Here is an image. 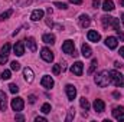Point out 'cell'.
I'll return each mask as SVG.
<instances>
[{"mask_svg": "<svg viewBox=\"0 0 124 122\" xmlns=\"http://www.w3.org/2000/svg\"><path fill=\"white\" fill-rule=\"evenodd\" d=\"M95 83L100 86V88H105L111 83V79H110V72L108 70H102L100 72L97 76H95Z\"/></svg>", "mask_w": 124, "mask_h": 122, "instance_id": "cell-1", "label": "cell"}, {"mask_svg": "<svg viewBox=\"0 0 124 122\" xmlns=\"http://www.w3.org/2000/svg\"><path fill=\"white\" fill-rule=\"evenodd\" d=\"M110 79H111V82H113L117 88L124 86V76L120 72H117V70H110Z\"/></svg>", "mask_w": 124, "mask_h": 122, "instance_id": "cell-2", "label": "cell"}, {"mask_svg": "<svg viewBox=\"0 0 124 122\" xmlns=\"http://www.w3.org/2000/svg\"><path fill=\"white\" fill-rule=\"evenodd\" d=\"M62 52L63 53H68V55H74L75 52V45L72 40H65L63 45H62Z\"/></svg>", "mask_w": 124, "mask_h": 122, "instance_id": "cell-3", "label": "cell"}, {"mask_svg": "<svg viewBox=\"0 0 124 122\" xmlns=\"http://www.w3.org/2000/svg\"><path fill=\"white\" fill-rule=\"evenodd\" d=\"M12 109L13 111H16V112H20L22 109H23V106H25V102H23V99L22 98H15V99H12Z\"/></svg>", "mask_w": 124, "mask_h": 122, "instance_id": "cell-4", "label": "cell"}, {"mask_svg": "<svg viewBox=\"0 0 124 122\" xmlns=\"http://www.w3.org/2000/svg\"><path fill=\"white\" fill-rule=\"evenodd\" d=\"M9 53H10V45L6 43V45L1 47V53H0V65H4V63L7 62Z\"/></svg>", "mask_w": 124, "mask_h": 122, "instance_id": "cell-5", "label": "cell"}, {"mask_svg": "<svg viewBox=\"0 0 124 122\" xmlns=\"http://www.w3.org/2000/svg\"><path fill=\"white\" fill-rule=\"evenodd\" d=\"M40 56H42V59L45 62H51L54 61V53H52V50L51 49H48V47H43L42 50H40Z\"/></svg>", "mask_w": 124, "mask_h": 122, "instance_id": "cell-6", "label": "cell"}, {"mask_svg": "<svg viewBox=\"0 0 124 122\" xmlns=\"http://www.w3.org/2000/svg\"><path fill=\"white\" fill-rule=\"evenodd\" d=\"M82 69H84L82 62H75V63L71 66V72H72L74 75H77V76H81V75H82Z\"/></svg>", "mask_w": 124, "mask_h": 122, "instance_id": "cell-7", "label": "cell"}, {"mask_svg": "<svg viewBox=\"0 0 124 122\" xmlns=\"http://www.w3.org/2000/svg\"><path fill=\"white\" fill-rule=\"evenodd\" d=\"M40 85H42L45 89H52V88H54V79H52L51 76L45 75V76L42 78V81H40Z\"/></svg>", "mask_w": 124, "mask_h": 122, "instance_id": "cell-8", "label": "cell"}, {"mask_svg": "<svg viewBox=\"0 0 124 122\" xmlns=\"http://www.w3.org/2000/svg\"><path fill=\"white\" fill-rule=\"evenodd\" d=\"M113 116L118 121H124V108L123 106H116L113 109Z\"/></svg>", "mask_w": 124, "mask_h": 122, "instance_id": "cell-9", "label": "cell"}, {"mask_svg": "<svg viewBox=\"0 0 124 122\" xmlns=\"http://www.w3.org/2000/svg\"><path fill=\"white\" fill-rule=\"evenodd\" d=\"M13 50H15L16 56H23V53H25V43L23 42H16Z\"/></svg>", "mask_w": 124, "mask_h": 122, "instance_id": "cell-10", "label": "cell"}, {"mask_svg": "<svg viewBox=\"0 0 124 122\" xmlns=\"http://www.w3.org/2000/svg\"><path fill=\"white\" fill-rule=\"evenodd\" d=\"M65 91H66V96H68L69 101H74V99H75V96H77V89H75L74 85H66V86H65Z\"/></svg>", "mask_w": 124, "mask_h": 122, "instance_id": "cell-11", "label": "cell"}, {"mask_svg": "<svg viewBox=\"0 0 124 122\" xmlns=\"http://www.w3.org/2000/svg\"><path fill=\"white\" fill-rule=\"evenodd\" d=\"M94 109H95V112L102 114V112L105 111V103H104V101H102V99H95V102H94Z\"/></svg>", "mask_w": 124, "mask_h": 122, "instance_id": "cell-12", "label": "cell"}, {"mask_svg": "<svg viewBox=\"0 0 124 122\" xmlns=\"http://www.w3.org/2000/svg\"><path fill=\"white\" fill-rule=\"evenodd\" d=\"M90 25H91L90 16H88V14H81V16H79V26L85 29V27H88Z\"/></svg>", "mask_w": 124, "mask_h": 122, "instance_id": "cell-13", "label": "cell"}, {"mask_svg": "<svg viewBox=\"0 0 124 122\" xmlns=\"http://www.w3.org/2000/svg\"><path fill=\"white\" fill-rule=\"evenodd\" d=\"M23 76H25V81L28 82V83H31V82H33V70H32L31 68H25L23 69Z\"/></svg>", "mask_w": 124, "mask_h": 122, "instance_id": "cell-14", "label": "cell"}, {"mask_svg": "<svg viewBox=\"0 0 124 122\" xmlns=\"http://www.w3.org/2000/svg\"><path fill=\"white\" fill-rule=\"evenodd\" d=\"M117 37H114V36H108L107 39H105V45H107V47H110V49H116L117 47Z\"/></svg>", "mask_w": 124, "mask_h": 122, "instance_id": "cell-15", "label": "cell"}, {"mask_svg": "<svg viewBox=\"0 0 124 122\" xmlns=\"http://www.w3.org/2000/svg\"><path fill=\"white\" fill-rule=\"evenodd\" d=\"M6 108H7V96L3 91H0V111L4 112Z\"/></svg>", "mask_w": 124, "mask_h": 122, "instance_id": "cell-16", "label": "cell"}, {"mask_svg": "<svg viewBox=\"0 0 124 122\" xmlns=\"http://www.w3.org/2000/svg\"><path fill=\"white\" fill-rule=\"evenodd\" d=\"M31 19L33 22H38V20H40V19H43V10H40V9H36V10H33L31 14Z\"/></svg>", "mask_w": 124, "mask_h": 122, "instance_id": "cell-17", "label": "cell"}, {"mask_svg": "<svg viewBox=\"0 0 124 122\" xmlns=\"http://www.w3.org/2000/svg\"><path fill=\"white\" fill-rule=\"evenodd\" d=\"M87 36H88V40H90V42H95V43H97V42H100V39H101L100 33H98L97 30H90Z\"/></svg>", "mask_w": 124, "mask_h": 122, "instance_id": "cell-18", "label": "cell"}, {"mask_svg": "<svg viewBox=\"0 0 124 122\" xmlns=\"http://www.w3.org/2000/svg\"><path fill=\"white\" fill-rule=\"evenodd\" d=\"M81 52H82V56H84V58H91V56H93V50H91V47H90L87 43H84V45L81 46Z\"/></svg>", "mask_w": 124, "mask_h": 122, "instance_id": "cell-19", "label": "cell"}, {"mask_svg": "<svg viewBox=\"0 0 124 122\" xmlns=\"http://www.w3.org/2000/svg\"><path fill=\"white\" fill-rule=\"evenodd\" d=\"M42 40H43L45 43H48V45H54V43H55V34H52V33H45V34L42 36Z\"/></svg>", "mask_w": 124, "mask_h": 122, "instance_id": "cell-20", "label": "cell"}, {"mask_svg": "<svg viewBox=\"0 0 124 122\" xmlns=\"http://www.w3.org/2000/svg\"><path fill=\"white\" fill-rule=\"evenodd\" d=\"M101 22H102V26H104V29H108L110 26H111V22H113V17L111 16H102L101 17Z\"/></svg>", "mask_w": 124, "mask_h": 122, "instance_id": "cell-21", "label": "cell"}, {"mask_svg": "<svg viewBox=\"0 0 124 122\" xmlns=\"http://www.w3.org/2000/svg\"><path fill=\"white\" fill-rule=\"evenodd\" d=\"M102 9H104L105 12L114 10V3H113V0H104V1H102Z\"/></svg>", "mask_w": 124, "mask_h": 122, "instance_id": "cell-22", "label": "cell"}, {"mask_svg": "<svg viewBox=\"0 0 124 122\" xmlns=\"http://www.w3.org/2000/svg\"><path fill=\"white\" fill-rule=\"evenodd\" d=\"M26 45H28V47H29V50H31V52H36L38 46H36V42H35V39H33V37H28Z\"/></svg>", "mask_w": 124, "mask_h": 122, "instance_id": "cell-23", "label": "cell"}, {"mask_svg": "<svg viewBox=\"0 0 124 122\" xmlns=\"http://www.w3.org/2000/svg\"><path fill=\"white\" fill-rule=\"evenodd\" d=\"M79 105L82 106L84 111H90V102H88L85 98H81V99H79Z\"/></svg>", "mask_w": 124, "mask_h": 122, "instance_id": "cell-24", "label": "cell"}, {"mask_svg": "<svg viewBox=\"0 0 124 122\" xmlns=\"http://www.w3.org/2000/svg\"><path fill=\"white\" fill-rule=\"evenodd\" d=\"M12 14H13V9H9V10L3 12V13L0 14V20H6V19H9Z\"/></svg>", "mask_w": 124, "mask_h": 122, "instance_id": "cell-25", "label": "cell"}, {"mask_svg": "<svg viewBox=\"0 0 124 122\" xmlns=\"http://www.w3.org/2000/svg\"><path fill=\"white\" fill-rule=\"evenodd\" d=\"M111 26L114 27V30H116V32H118V30H120V20H118V19H116V17H113Z\"/></svg>", "mask_w": 124, "mask_h": 122, "instance_id": "cell-26", "label": "cell"}, {"mask_svg": "<svg viewBox=\"0 0 124 122\" xmlns=\"http://www.w3.org/2000/svg\"><path fill=\"white\" fill-rule=\"evenodd\" d=\"M74 116H75V109H74V108H71V109L68 111V116H66V122L72 121V119H74Z\"/></svg>", "mask_w": 124, "mask_h": 122, "instance_id": "cell-27", "label": "cell"}, {"mask_svg": "<svg viewBox=\"0 0 124 122\" xmlns=\"http://www.w3.org/2000/svg\"><path fill=\"white\" fill-rule=\"evenodd\" d=\"M10 78H12L10 70H3V73H1V79H3V81H9Z\"/></svg>", "mask_w": 124, "mask_h": 122, "instance_id": "cell-28", "label": "cell"}, {"mask_svg": "<svg viewBox=\"0 0 124 122\" xmlns=\"http://www.w3.org/2000/svg\"><path fill=\"white\" fill-rule=\"evenodd\" d=\"M40 111H42L43 114H49V112H51V105H49V103H43L42 108H40Z\"/></svg>", "mask_w": 124, "mask_h": 122, "instance_id": "cell-29", "label": "cell"}, {"mask_svg": "<svg viewBox=\"0 0 124 122\" xmlns=\"http://www.w3.org/2000/svg\"><path fill=\"white\" fill-rule=\"evenodd\" d=\"M95 68H97V59H93V63H91V66H90V69H88V75H93L94 70H95Z\"/></svg>", "mask_w": 124, "mask_h": 122, "instance_id": "cell-30", "label": "cell"}, {"mask_svg": "<svg viewBox=\"0 0 124 122\" xmlns=\"http://www.w3.org/2000/svg\"><path fill=\"white\" fill-rule=\"evenodd\" d=\"M9 91L12 92V93H17V92H19V86L15 85V83H10V85H9Z\"/></svg>", "mask_w": 124, "mask_h": 122, "instance_id": "cell-31", "label": "cell"}, {"mask_svg": "<svg viewBox=\"0 0 124 122\" xmlns=\"http://www.w3.org/2000/svg\"><path fill=\"white\" fill-rule=\"evenodd\" d=\"M10 68H12V70H19V69H20V63L16 62V61H13L10 63Z\"/></svg>", "mask_w": 124, "mask_h": 122, "instance_id": "cell-32", "label": "cell"}, {"mask_svg": "<svg viewBox=\"0 0 124 122\" xmlns=\"http://www.w3.org/2000/svg\"><path fill=\"white\" fill-rule=\"evenodd\" d=\"M52 70H54V73H55V75H59V73H61V65H54V69H52Z\"/></svg>", "mask_w": 124, "mask_h": 122, "instance_id": "cell-33", "label": "cell"}, {"mask_svg": "<svg viewBox=\"0 0 124 122\" xmlns=\"http://www.w3.org/2000/svg\"><path fill=\"white\" fill-rule=\"evenodd\" d=\"M55 6H56V7H59V9H63V10L68 7V6H66V3H61V1H55Z\"/></svg>", "mask_w": 124, "mask_h": 122, "instance_id": "cell-34", "label": "cell"}, {"mask_svg": "<svg viewBox=\"0 0 124 122\" xmlns=\"http://www.w3.org/2000/svg\"><path fill=\"white\" fill-rule=\"evenodd\" d=\"M101 6V3H100V0H93V7L94 9H98Z\"/></svg>", "mask_w": 124, "mask_h": 122, "instance_id": "cell-35", "label": "cell"}, {"mask_svg": "<svg viewBox=\"0 0 124 122\" xmlns=\"http://www.w3.org/2000/svg\"><path fill=\"white\" fill-rule=\"evenodd\" d=\"M28 99H29V103H35V102H36V96H35V95H29Z\"/></svg>", "mask_w": 124, "mask_h": 122, "instance_id": "cell-36", "label": "cell"}, {"mask_svg": "<svg viewBox=\"0 0 124 122\" xmlns=\"http://www.w3.org/2000/svg\"><path fill=\"white\" fill-rule=\"evenodd\" d=\"M35 122H46V118H43V116H36V118H35Z\"/></svg>", "mask_w": 124, "mask_h": 122, "instance_id": "cell-37", "label": "cell"}, {"mask_svg": "<svg viewBox=\"0 0 124 122\" xmlns=\"http://www.w3.org/2000/svg\"><path fill=\"white\" fill-rule=\"evenodd\" d=\"M16 119H17V121H25V116L20 115V114H16Z\"/></svg>", "mask_w": 124, "mask_h": 122, "instance_id": "cell-38", "label": "cell"}, {"mask_svg": "<svg viewBox=\"0 0 124 122\" xmlns=\"http://www.w3.org/2000/svg\"><path fill=\"white\" fill-rule=\"evenodd\" d=\"M59 65H61V69H62V70H66V62H65V61L61 62Z\"/></svg>", "mask_w": 124, "mask_h": 122, "instance_id": "cell-39", "label": "cell"}, {"mask_svg": "<svg viewBox=\"0 0 124 122\" xmlns=\"http://www.w3.org/2000/svg\"><path fill=\"white\" fill-rule=\"evenodd\" d=\"M69 1H71L72 4H81V3H82L84 0H69Z\"/></svg>", "mask_w": 124, "mask_h": 122, "instance_id": "cell-40", "label": "cell"}, {"mask_svg": "<svg viewBox=\"0 0 124 122\" xmlns=\"http://www.w3.org/2000/svg\"><path fill=\"white\" fill-rule=\"evenodd\" d=\"M117 34L120 36V39H121V40H124V33H121V30H118V32H117Z\"/></svg>", "mask_w": 124, "mask_h": 122, "instance_id": "cell-41", "label": "cell"}, {"mask_svg": "<svg viewBox=\"0 0 124 122\" xmlns=\"http://www.w3.org/2000/svg\"><path fill=\"white\" fill-rule=\"evenodd\" d=\"M118 53H120V55L124 58V46H123V47H120V52H118Z\"/></svg>", "mask_w": 124, "mask_h": 122, "instance_id": "cell-42", "label": "cell"}, {"mask_svg": "<svg viewBox=\"0 0 124 122\" xmlns=\"http://www.w3.org/2000/svg\"><path fill=\"white\" fill-rule=\"evenodd\" d=\"M46 25H48V26H54V23H52V20H49V19L46 20Z\"/></svg>", "mask_w": 124, "mask_h": 122, "instance_id": "cell-43", "label": "cell"}, {"mask_svg": "<svg viewBox=\"0 0 124 122\" xmlns=\"http://www.w3.org/2000/svg\"><path fill=\"white\" fill-rule=\"evenodd\" d=\"M46 12H48V14H52V9H51V7H48V10H46Z\"/></svg>", "mask_w": 124, "mask_h": 122, "instance_id": "cell-44", "label": "cell"}, {"mask_svg": "<svg viewBox=\"0 0 124 122\" xmlns=\"http://www.w3.org/2000/svg\"><path fill=\"white\" fill-rule=\"evenodd\" d=\"M114 66H116V68H120V66H121V65H120V63H118V62H114Z\"/></svg>", "mask_w": 124, "mask_h": 122, "instance_id": "cell-45", "label": "cell"}, {"mask_svg": "<svg viewBox=\"0 0 124 122\" xmlns=\"http://www.w3.org/2000/svg\"><path fill=\"white\" fill-rule=\"evenodd\" d=\"M121 22H123V25H124V13L121 14Z\"/></svg>", "mask_w": 124, "mask_h": 122, "instance_id": "cell-46", "label": "cell"}, {"mask_svg": "<svg viewBox=\"0 0 124 122\" xmlns=\"http://www.w3.org/2000/svg\"><path fill=\"white\" fill-rule=\"evenodd\" d=\"M120 4H121V6L124 7V0H120Z\"/></svg>", "mask_w": 124, "mask_h": 122, "instance_id": "cell-47", "label": "cell"}]
</instances>
